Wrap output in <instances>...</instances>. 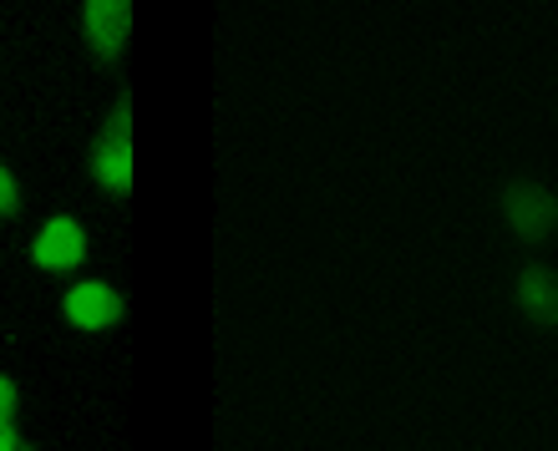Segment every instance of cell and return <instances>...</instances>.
<instances>
[{"label": "cell", "instance_id": "cell-1", "mask_svg": "<svg viewBox=\"0 0 558 451\" xmlns=\"http://www.w3.org/2000/svg\"><path fill=\"white\" fill-rule=\"evenodd\" d=\"M87 173L92 183L112 198H128L133 193V92L122 87L107 122L97 127L92 137V153H87Z\"/></svg>", "mask_w": 558, "mask_h": 451}, {"label": "cell", "instance_id": "cell-2", "mask_svg": "<svg viewBox=\"0 0 558 451\" xmlns=\"http://www.w3.org/2000/svg\"><path fill=\"white\" fill-rule=\"evenodd\" d=\"M502 219L523 244H544L548 233H558V193H548L533 178H513L502 188Z\"/></svg>", "mask_w": 558, "mask_h": 451}, {"label": "cell", "instance_id": "cell-3", "mask_svg": "<svg viewBox=\"0 0 558 451\" xmlns=\"http://www.w3.org/2000/svg\"><path fill=\"white\" fill-rule=\"evenodd\" d=\"M82 36H87L92 57L112 72L128 51V36H133V0H87L82 5Z\"/></svg>", "mask_w": 558, "mask_h": 451}, {"label": "cell", "instance_id": "cell-4", "mask_svg": "<svg viewBox=\"0 0 558 451\" xmlns=\"http://www.w3.org/2000/svg\"><path fill=\"white\" fill-rule=\"evenodd\" d=\"M61 315H66L76 330H118L122 315H128V300H122L112 284H97V279H87V284L66 290V300H61Z\"/></svg>", "mask_w": 558, "mask_h": 451}, {"label": "cell", "instance_id": "cell-5", "mask_svg": "<svg viewBox=\"0 0 558 451\" xmlns=\"http://www.w3.org/2000/svg\"><path fill=\"white\" fill-rule=\"evenodd\" d=\"M31 259L51 269V275H72L76 264L87 259V233L76 219H51L41 233H36V244H31Z\"/></svg>", "mask_w": 558, "mask_h": 451}, {"label": "cell", "instance_id": "cell-6", "mask_svg": "<svg viewBox=\"0 0 558 451\" xmlns=\"http://www.w3.org/2000/svg\"><path fill=\"white\" fill-rule=\"evenodd\" d=\"M518 309H523L533 325L558 330V275L548 264H529V269L518 275Z\"/></svg>", "mask_w": 558, "mask_h": 451}, {"label": "cell", "instance_id": "cell-7", "mask_svg": "<svg viewBox=\"0 0 558 451\" xmlns=\"http://www.w3.org/2000/svg\"><path fill=\"white\" fill-rule=\"evenodd\" d=\"M21 214V183H15V173L0 162V219H15Z\"/></svg>", "mask_w": 558, "mask_h": 451}, {"label": "cell", "instance_id": "cell-8", "mask_svg": "<svg viewBox=\"0 0 558 451\" xmlns=\"http://www.w3.org/2000/svg\"><path fill=\"white\" fill-rule=\"evenodd\" d=\"M15 406H21V395H15V380L0 376V422H15Z\"/></svg>", "mask_w": 558, "mask_h": 451}, {"label": "cell", "instance_id": "cell-9", "mask_svg": "<svg viewBox=\"0 0 558 451\" xmlns=\"http://www.w3.org/2000/svg\"><path fill=\"white\" fill-rule=\"evenodd\" d=\"M0 451H21V437H15V422H0Z\"/></svg>", "mask_w": 558, "mask_h": 451}, {"label": "cell", "instance_id": "cell-10", "mask_svg": "<svg viewBox=\"0 0 558 451\" xmlns=\"http://www.w3.org/2000/svg\"><path fill=\"white\" fill-rule=\"evenodd\" d=\"M21 451H36V447H21Z\"/></svg>", "mask_w": 558, "mask_h": 451}]
</instances>
